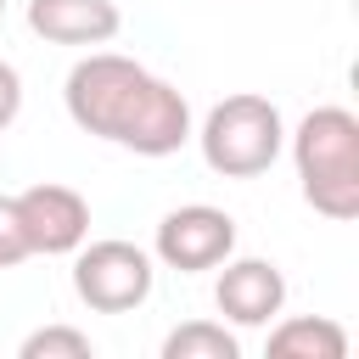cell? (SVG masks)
I'll return each instance as SVG.
<instances>
[{"instance_id": "cell-1", "label": "cell", "mask_w": 359, "mask_h": 359, "mask_svg": "<svg viewBox=\"0 0 359 359\" xmlns=\"http://www.w3.org/2000/svg\"><path fill=\"white\" fill-rule=\"evenodd\" d=\"M62 101L84 135H101L140 157H168L191 140V101L168 79H157L151 67H140L118 50L79 56L62 84Z\"/></svg>"}, {"instance_id": "cell-2", "label": "cell", "mask_w": 359, "mask_h": 359, "mask_svg": "<svg viewBox=\"0 0 359 359\" xmlns=\"http://www.w3.org/2000/svg\"><path fill=\"white\" fill-rule=\"evenodd\" d=\"M303 202L337 224L359 219V118L348 107H314L292 135Z\"/></svg>"}, {"instance_id": "cell-3", "label": "cell", "mask_w": 359, "mask_h": 359, "mask_svg": "<svg viewBox=\"0 0 359 359\" xmlns=\"http://www.w3.org/2000/svg\"><path fill=\"white\" fill-rule=\"evenodd\" d=\"M196 140H202V157H208L213 174H224V180H258V174L275 168V157L286 146V123H280V107L269 95L241 90V95H224L202 118Z\"/></svg>"}, {"instance_id": "cell-4", "label": "cell", "mask_w": 359, "mask_h": 359, "mask_svg": "<svg viewBox=\"0 0 359 359\" xmlns=\"http://www.w3.org/2000/svg\"><path fill=\"white\" fill-rule=\"evenodd\" d=\"M151 252L135 241H90L73 258V292L95 309V314H129L151 297Z\"/></svg>"}, {"instance_id": "cell-5", "label": "cell", "mask_w": 359, "mask_h": 359, "mask_svg": "<svg viewBox=\"0 0 359 359\" xmlns=\"http://www.w3.org/2000/svg\"><path fill=\"white\" fill-rule=\"evenodd\" d=\"M6 213H11L28 258H34V252H45V258L79 252L84 236H90V202H84L73 185H50V180H45V185H28V191L6 196Z\"/></svg>"}, {"instance_id": "cell-6", "label": "cell", "mask_w": 359, "mask_h": 359, "mask_svg": "<svg viewBox=\"0 0 359 359\" xmlns=\"http://www.w3.org/2000/svg\"><path fill=\"white\" fill-rule=\"evenodd\" d=\"M157 258L180 275H202V269H219L230 252H236V219L213 202H191V208H174L163 224H157Z\"/></svg>"}, {"instance_id": "cell-7", "label": "cell", "mask_w": 359, "mask_h": 359, "mask_svg": "<svg viewBox=\"0 0 359 359\" xmlns=\"http://www.w3.org/2000/svg\"><path fill=\"white\" fill-rule=\"evenodd\" d=\"M213 303L230 325H269L286 303V275L269 258H224Z\"/></svg>"}, {"instance_id": "cell-8", "label": "cell", "mask_w": 359, "mask_h": 359, "mask_svg": "<svg viewBox=\"0 0 359 359\" xmlns=\"http://www.w3.org/2000/svg\"><path fill=\"white\" fill-rule=\"evenodd\" d=\"M28 28L50 45H107L123 17L112 0H28Z\"/></svg>"}, {"instance_id": "cell-9", "label": "cell", "mask_w": 359, "mask_h": 359, "mask_svg": "<svg viewBox=\"0 0 359 359\" xmlns=\"http://www.w3.org/2000/svg\"><path fill=\"white\" fill-rule=\"evenodd\" d=\"M269 353L275 359H348V331L325 314H297L269 331Z\"/></svg>"}, {"instance_id": "cell-10", "label": "cell", "mask_w": 359, "mask_h": 359, "mask_svg": "<svg viewBox=\"0 0 359 359\" xmlns=\"http://www.w3.org/2000/svg\"><path fill=\"white\" fill-rule=\"evenodd\" d=\"M163 359H241V342L219 320H191L163 337Z\"/></svg>"}, {"instance_id": "cell-11", "label": "cell", "mask_w": 359, "mask_h": 359, "mask_svg": "<svg viewBox=\"0 0 359 359\" xmlns=\"http://www.w3.org/2000/svg\"><path fill=\"white\" fill-rule=\"evenodd\" d=\"M17 353H22V359H90L95 348H90V337L73 331V325H39V331L22 337Z\"/></svg>"}, {"instance_id": "cell-12", "label": "cell", "mask_w": 359, "mask_h": 359, "mask_svg": "<svg viewBox=\"0 0 359 359\" xmlns=\"http://www.w3.org/2000/svg\"><path fill=\"white\" fill-rule=\"evenodd\" d=\"M17 112H22V79L11 62H0V129H11Z\"/></svg>"}, {"instance_id": "cell-13", "label": "cell", "mask_w": 359, "mask_h": 359, "mask_svg": "<svg viewBox=\"0 0 359 359\" xmlns=\"http://www.w3.org/2000/svg\"><path fill=\"white\" fill-rule=\"evenodd\" d=\"M22 258H28V247H22V236H17L11 213H6V196H0V269H11V264H22Z\"/></svg>"}, {"instance_id": "cell-14", "label": "cell", "mask_w": 359, "mask_h": 359, "mask_svg": "<svg viewBox=\"0 0 359 359\" xmlns=\"http://www.w3.org/2000/svg\"><path fill=\"white\" fill-rule=\"evenodd\" d=\"M0 11H6V0H0Z\"/></svg>"}]
</instances>
